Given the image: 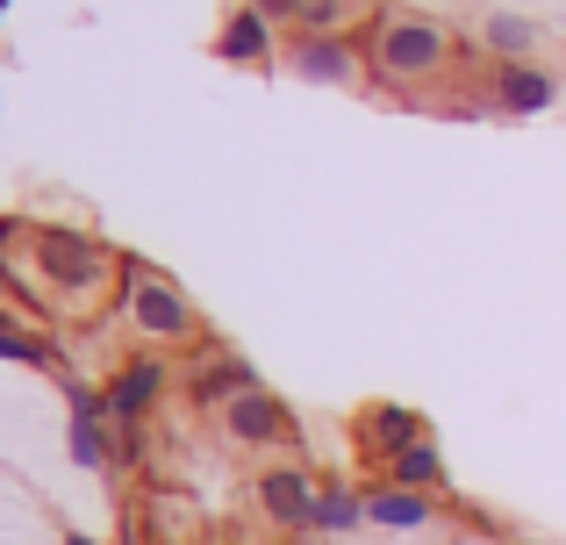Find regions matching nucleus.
<instances>
[{"label": "nucleus", "mask_w": 566, "mask_h": 545, "mask_svg": "<svg viewBox=\"0 0 566 545\" xmlns=\"http://www.w3.org/2000/svg\"><path fill=\"white\" fill-rule=\"evenodd\" d=\"M72 460L80 467L108 460V417H72Z\"/></svg>", "instance_id": "15"}, {"label": "nucleus", "mask_w": 566, "mask_h": 545, "mask_svg": "<svg viewBox=\"0 0 566 545\" xmlns=\"http://www.w3.org/2000/svg\"><path fill=\"white\" fill-rule=\"evenodd\" d=\"M216 57H230V65H265V57H273V22L244 0V8L216 29Z\"/></svg>", "instance_id": "8"}, {"label": "nucleus", "mask_w": 566, "mask_h": 545, "mask_svg": "<svg viewBox=\"0 0 566 545\" xmlns=\"http://www.w3.org/2000/svg\"><path fill=\"white\" fill-rule=\"evenodd\" d=\"M36 259H43V273L65 280V287H94L101 266H108L94 238H80V230H57V223H51V230H36Z\"/></svg>", "instance_id": "3"}, {"label": "nucleus", "mask_w": 566, "mask_h": 545, "mask_svg": "<svg viewBox=\"0 0 566 545\" xmlns=\"http://www.w3.org/2000/svg\"><path fill=\"white\" fill-rule=\"evenodd\" d=\"M158 395H166V366H158V359H129L123 374L108 380V423H115V431H137V423L151 417Z\"/></svg>", "instance_id": "4"}, {"label": "nucleus", "mask_w": 566, "mask_h": 545, "mask_svg": "<svg viewBox=\"0 0 566 545\" xmlns=\"http://www.w3.org/2000/svg\"><path fill=\"white\" fill-rule=\"evenodd\" d=\"M366 524V503L352 489H323V503H316V532H359Z\"/></svg>", "instance_id": "13"}, {"label": "nucleus", "mask_w": 566, "mask_h": 545, "mask_svg": "<svg viewBox=\"0 0 566 545\" xmlns=\"http://www.w3.org/2000/svg\"><path fill=\"white\" fill-rule=\"evenodd\" d=\"M366 524H387V532H423V524H430V495L423 489H395V481H387L380 495H366Z\"/></svg>", "instance_id": "10"}, {"label": "nucleus", "mask_w": 566, "mask_h": 545, "mask_svg": "<svg viewBox=\"0 0 566 545\" xmlns=\"http://www.w3.org/2000/svg\"><path fill=\"white\" fill-rule=\"evenodd\" d=\"M222 423H230V438H244V446H280V438H287V417H280V402L259 388V380L222 402Z\"/></svg>", "instance_id": "6"}, {"label": "nucleus", "mask_w": 566, "mask_h": 545, "mask_svg": "<svg viewBox=\"0 0 566 545\" xmlns=\"http://www.w3.org/2000/svg\"><path fill=\"white\" fill-rule=\"evenodd\" d=\"M366 438H374L387 460H395V452L409 446V438H423V431H416V417H409V409H374V417H366Z\"/></svg>", "instance_id": "14"}, {"label": "nucleus", "mask_w": 566, "mask_h": 545, "mask_svg": "<svg viewBox=\"0 0 566 545\" xmlns=\"http://www.w3.org/2000/svg\"><path fill=\"white\" fill-rule=\"evenodd\" d=\"M0 359H22V366H43V345L22 331V323H0Z\"/></svg>", "instance_id": "16"}, {"label": "nucleus", "mask_w": 566, "mask_h": 545, "mask_svg": "<svg viewBox=\"0 0 566 545\" xmlns=\"http://www.w3.org/2000/svg\"><path fill=\"white\" fill-rule=\"evenodd\" d=\"M259 503H265V517H273V524H316L323 489L302 474V467H273V474L259 481Z\"/></svg>", "instance_id": "7"}, {"label": "nucleus", "mask_w": 566, "mask_h": 545, "mask_svg": "<svg viewBox=\"0 0 566 545\" xmlns=\"http://www.w3.org/2000/svg\"><path fill=\"white\" fill-rule=\"evenodd\" d=\"M444 65H452V36H444V22H430V14H380L374 36H366V72H374L380 86H395V94L430 86Z\"/></svg>", "instance_id": "1"}, {"label": "nucleus", "mask_w": 566, "mask_h": 545, "mask_svg": "<svg viewBox=\"0 0 566 545\" xmlns=\"http://www.w3.org/2000/svg\"><path fill=\"white\" fill-rule=\"evenodd\" d=\"M559 101V80L553 72H538V65H502V80H495V108L502 115H545Z\"/></svg>", "instance_id": "9"}, {"label": "nucleus", "mask_w": 566, "mask_h": 545, "mask_svg": "<svg viewBox=\"0 0 566 545\" xmlns=\"http://www.w3.org/2000/svg\"><path fill=\"white\" fill-rule=\"evenodd\" d=\"M251 8H259L265 22H302V8H308V0H251Z\"/></svg>", "instance_id": "17"}, {"label": "nucleus", "mask_w": 566, "mask_h": 545, "mask_svg": "<svg viewBox=\"0 0 566 545\" xmlns=\"http://www.w3.org/2000/svg\"><path fill=\"white\" fill-rule=\"evenodd\" d=\"M488 43H495L510 65H524L531 57V43H538V29L524 22V14H488Z\"/></svg>", "instance_id": "12"}, {"label": "nucleus", "mask_w": 566, "mask_h": 545, "mask_svg": "<svg viewBox=\"0 0 566 545\" xmlns=\"http://www.w3.org/2000/svg\"><path fill=\"white\" fill-rule=\"evenodd\" d=\"M387 481H395V489H438L444 481V460H438V446H430V438H409V446L395 452V460H387Z\"/></svg>", "instance_id": "11"}, {"label": "nucleus", "mask_w": 566, "mask_h": 545, "mask_svg": "<svg viewBox=\"0 0 566 545\" xmlns=\"http://www.w3.org/2000/svg\"><path fill=\"white\" fill-rule=\"evenodd\" d=\"M14 238H22V230H14V223H0V287H8V244Z\"/></svg>", "instance_id": "18"}, {"label": "nucleus", "mask_w": 566, "mask_h": 545, "mask_svg": "<svg viewBox=\"0 0 566 545\" xmlns=\"http://www.w3.org/2000/svg\"><path fill=\"white\" fill-rule=\"evenodd\" d=\"M65 545H94V538H65Z\"/></svg>", "instance_id": "19"}, {"label": "nucleus", "mask_w": 566, "mask_h": 545, "mask_svg": "<svg viewBox=\"0 0 566 545\" xmlns=\"http://www.w3.org/2000/svg\"><path fill=\"white\" fill-rule=\"evenodd\" d=\"M123 302H129V323H137V337H151V345H187V337H201V316H193V302L172 287V280H158V273H144V266H129Z\"/></svg>", "instance_id": "2"}, {"label": "nucleus", "mask_w": 566, "mask_h": 545, "mask_svg": "<svg viewBox=\"0 0 566 545\" xmlns=\"http://www.w3.org/2000/svg\"><path fill=\"white\" fill-rule=\"evenodd\" d=\"M123 545H129V538H123Z\"/></svg>", "instance_id": "20"}, {"label": "nucleus", "mask_w": 566, "mask_h": 545, "mask_svg": "<svg viewBox=\"0 0 566 545\" xmlns=\"http://www.w3.org/2000/svg\"><path fill=\"white\" fill-rule=\"evenodd\" d=\"M287 57H294V72H302L308 86H352V80H359V65H366L345 36H294Z\"/></svg>", "instance_id": "5"}]
</instances>
